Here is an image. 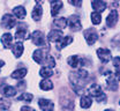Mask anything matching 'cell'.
Listing matches in <instances>:
<instances>
[{"instance_id": "6da1fadb", "label": "cell", "mask_w": 120, "mask_h": 111, "mask_svg": "<svg viewBox=\"0 0 120 111\" xmlns=\"http://www.w3.org/2000/svg\"><path fill=\"white\" fill-rule=\"evenodd\" d=\"M31 41H32V43H34L35 45H37V46H45V45H46L45 36L43 35V32L38 31V30L32 32V35H31Z\"/></svg>"}, {"instance_id": "7a4b0ae2", "label": "cell", "mask_w": 120, "mask_h": 111, "mask_svg": "<svg viewBox=\"0 0 120 111\" xmlns=\"http://www.w3.org/2000/svg\"><path fill=\"white\" fill-rule=\"evenodd\" d=\"M47 51H49V46L45 49H37V50H35L34 54H32L34 60L38 64H43L45 58L47 57Z\"/></svg>"}, {"instance_id": "3957f363", "label": "cell", "mask_w": 120, "mask_h": 111, "mask_svg": "<svg viewBox=\"0 0 120 111\" xmlns=\"http://www.w3.org/2000/svg\"><path fill=\"white\" fill-rule=\"evenodd\" d=\"M120 77L117 74H112V73H107V88L110 90H117L118 89V83H119Z\"/></svg>"}, {"instance_id": "277c9868", "label": "cell", "mask_w": 120, "mask_h": 111, "mask_svg": "<svg viewBox=\"0 0 120 111\" xmlns=\"http://www.w3.org/2000/svg\"><path fill=\"white\" fill-rule=\"evenodd\" d=\"M97 56L98 58L101 59V61H103L104 64L109 63L112 58V53L109 49H105V48H101L97 50Z\"/></svg>"}, {"instance_id": "5b68a950", "label": "cell", "mask_w": 120, "mask_h": 111, "mask_svg": "<svg viewBox=\"0 0 120 111\" xmlns=\"http://www.w3.org/2000/svg\"><path fill=\"white\" fill-rule=\"evenodd\" d=\"M68 22H69V27L73 31H79L82 29V24H81V21H80V17L77 15H71L68 19Z\"/></svg>"}, {"instance_id": "8992f818", "label": "cell", "mask_w": 120, "mask_h": 111, "mask_svg": "<svg viewBox=\"0 0 120 111\" xmlns=\"http://www.w3.org/2000/svg\"><path fill=\"white\" fill-rule=\"evenodd\" d=\"M1 24H2V27H5L6 29H12L15 24H16V20L14 19V16L11 15V14H5L4 17H2Z\"/></svg>"}, {"instance_id": "52a82bcc", "label": "cell", "mask_w": 120, "mask_h": 111, "mask_svg": "<svg viewBox=\"0 0 120 111\" xmlns=\"http://www.w3.org/2000/svg\"><path fill=\"white\" fill-rule=\"evenodd\" d=\"M84 38H86V41H87V43L89 45H92L98 38L97 31L95 29H87L84 31Z\"/></svg>"}, {"instance_id": "ba28073f", "label": "cell", "mask_w": 120, "mask_h": 111, "mask_svg": "<svg viewBox=\"0 0 120 111\" xmlns=\"http://www.w3.org/2000/svg\"><path fill=\"white\" fill-rule=\"evenodd\" d=\"M118 22V12L116 9H112V12L106 17V26L109 28H113Z\"/></svg>"}, {"instance_id": "9c48e42d", "label": "cell", "mask_w": 120, "mask_h": 111, "mask_svg": "<svg viewBox=\"0 0 120 111\" xmlns=\"http://www.w3.org/2000/svg\"><path fill=\"white\" fill-rule=\"evenodd\" d=\"M27 35H28V32H27V24L20 23L19 28L16 30V34H15V38L19 39V41L20 39H27Z\"/></svg>"}, {"instance_id": "30bf717a", "label": "cell", "mask_w": 120, "mask_h": 111, "mask_svg": "<svg viewBox=\"0 0 120 111\" xmlns=\"http://www.w3.org/2000/svg\"><path fill=\"white\" fill-rule=\"evenodd\" d=\"M38 105L43 111H53L54 108V104L50 100H45V98L38 100Z\"/></svg>"}, {"instance_id": "8fae6325", "label": "cell", "mask_w": 120, "mask_h": 111, "mask_svg": "<svg viewBox=\"0 0 120 111\" xmlns=\"http://www.w3.org/2000/svg\"><path fill=\"white\" fill-rule=\"evenodd\" d=\"M62 37H64L62 32L60 30H51L49 32V35H47V39L50 42H54V43H58Z\"/></svg>"}, {"instance_id": "7c38bea8", "label": "cell", "mask_w": 120, "mask_h": 111, "mask_svg": "<svg viewBox=\"0 0 120 111\" xmlns=\"http://www.w3.org/2000/svg\"><path fill=\"white\" fill-rule=\"evenodd\" d=\"M89 93L91 96L98 98V97H101L103 95V89L99 84H91V87L89 88Z\"/></svg>"}, {"instance_id": "4fadbf2b", "label": "cell", "mask_w": 120, "mask_h": 111, "mask_svg": "<svg viewBox=\"0 0 120 111\" xmlns=\"http://www.w3.org/2000/svg\"><path fill=\"white\" fill-rule=\"evenodd\" d=\"M1 94L5 97H13L16 94V89L12 86H4L1 88Z\"/></svg>"}, {"instance_id": "5bb4252c", "label": "cell", "mask_w": 120, "mask_h": 111, "mask_svg": "<svg viewBox=\"0 0 120 111\" xmlns=\"http://www.w3.org/2000/svg\"><path fill=\"white\" fill-rule=\"evenodd\" d=\"M12 42H13V36H12L9 32L4 34V35L1 36V43H2V45L6 49H9L12 46Z\"/></svg>"}, {"instance_id": "9a60e30c", "label": "cell", "mask_w": 120, "mask_h": 111, "mask_svg": "<svg viewBox=\"0 0 120 111\" xmlns=\"http://www.w3.org/2000/svg\"><path fill=\"white\" fill-rule=\"evenodd\" d=\"M42 14H43L42 6L37 2V4H36V6H35V8H34V11H32V13H31V16H32V19H34L35 21H38V20H41Z\"/></svg>"}, {"instance_id": "2e32d148", "label": "cell", "mask_w": 120, "mask_h": 111, "mask_svg": "<svg viewBox=\"0 0 120 111\" xmlns=\"http://www.w3.org/2000/svg\"><path fill=\"white\" fill-rule=\"evenodd\" d=\"M91 6H92V8H94L97 13L104 12L105 8L107 7L106 2H104V1H92V2H91Z\"/></svg>"}, {"instance_id": "e0dca14e", "label": "cell", "mask_w": 120, "mask_h": 111, "mask_svg": "<svg viewBox=\"0 0 120 111\" xmlns=\"http://www.w3.org/2000/svg\"><path fill=\"white\" fill-rule=\"evenodd\" d=\"M62 8V2L61 1H51V15L56 16Z\"/></svg>"}, {"instance_id": "ac0fdd59", "label": "cell", "mask_w": 120, "mask_h": 111, "mask_svg": "<svg viewBox=\"0 0 120 111\" xmlns=\"http://www.w3.org/2000/svg\"><path fill=\"white\" fill-rule=\"evenodd\" d=\"M73 42V38L71 37V36H66V37H62L61 39H60L59 42L57 43V48L58 50H61V49H64L65 46H67L68 44H71Z\"/></svg>"}, {"instance_id": "d6986e66", "label": "cell", "mask_w": 120, "mask_h": 111, "mask_svg": "<svg viewBox=\"0 0 120 111\" xmlns=\"http://www.w3.org/2000/svg\"><path fill=\"white\" fill-rule=\"evenodd\" d=\"M53 24L59 29L60 31L62 30V29H65L66 27H67V24H68V21L65 19V17H59V19H57V20H54V22H53Z\"/></svg>"}, {"instance_id": "ffe728a7", "label": "cell", "mask_w": 120, "mask_h": 111, "mask_svg": "<svg viewBox=\"0 0 120 111\" xmlns=\"http://www.w3.org/2000/svg\"><path fill=\"white\" fill-rule=\"evenodd\" d=\"M23 53V44L21 42H17L15 43L14 46H13V54H14L16 58H20Z\"/></svg>"}, {"instance_id": "44dd1931", "label": "cell", "mask_w": 120, "mask_h": 111, "mask_svg": "<svg viewBox=\"0 0 120 111\" xmlns=\"http://www.w3.org/2000/svg\"><path fill=\"white\" fill-rule=\"evenodd\" d=\"M13 13H14L15 16L19 17L20 20L24 19V17H26V14H27V12H26V9H24L23 6H17V7H15L14 9H13Z\"/></svg>"}, {"instance_id": "7402d4cb", "label": "cell", "mask_w": 120, "mask_h": 111, "mask_svg": "<svg viewBox=\"0 0 120 111\" xmlns=\"http://www.w3.org/2000/svg\"><path fill=\"white\" fill-rule=\"evenodd\" d=\"M27 72H28L27 68H19L12 73V78L13 79H23L27 75Z\"/></svg>"}, {"instance_id": "603a6c76", "label": "cell", "mask_w": 120, "mask_h": 111, "mask_svg": "<svg viewBox=\"0 0 120 111\" xmlns=\"http://www.w3.org/2000/svg\"><path fill=\"white\" fill-rule=\"evenodd\" d=\"M67 63H68V65H69L71 67L76 68V67H79L80 64L82 63V60H81L77 56H72V57H69V58L67 59Z\"/></svg>"}, {"instance_id": "cb8c5ba5", "label": "cell", "mask_w": 120, "mask_h": 111, "mask_svg": "<svg viewBox=\"0 0 120 111\" xmlns=\"http://www.w3.org/2000/svg\"><path fill=\"white\" fill-rule=\"evenodd\" d=\"M39 88L43 89V90H51V89L53 88V83H52L50 80L44 79V80L41 81V83H39Z\"/></svg>"}, {"instance_id": "d4e9b609", "label": "cell", "mask_w": 120, "mask_h": 111, "mask_svg": "<svg viewBox=\"0 0 120 111\" xmlns=\"http://www.w3.org/2000/svg\"><path fill=\"white\" fill-rule=\"evenodd\" d=\"M39 74H41V77L47 79V78H50V77L53 75V71H52V68H50V67H43V68H41Z\"/></svg>"}, {"instance_id": "484cf974", "label": "cell", "mask_w": 120, "mask_h": 111, "mask_svg": "<svg viewBox=\"0 0 120 111\" xmlns=\"http://www.w3.org/2000/svg\"><path fill=\"white\" fill-rule=\"evenodd\" d=\"M91 103H92V100L90 98L89 96H82L81 97V107L84 108V109H88L91 107Z\"/></svg>"}, {"instance_id": "4316f807", "label": "cell", "mask_w": 120, "mask_h": 111, "mask_svg": "<svg viewBox=\"0 0 120 111\" xmlns=\"http://www.w3.org/2000/svg\"><path fill=\"white\" fill-rule=\"evenodd\" d=\"M45 64V67H50V68H53L54 66H56V60H54V58L52 57V56H47L46 58H45V60H44V63Z\"/></svg>"}, {"instance_id": "83f0119b", "label": "cell", "mask_w": 120, "mask_h": 111, "mask_svg": "<svg viewBox=\"0 0 120 111\" xmlns=\"http://www.w3.org/2000/svg\"><path fill=\"white\" fill-rule=\"evenodd\" d=\"M91 21L94 24H99L101 21H102V16H101V13H97V12H94L91 13Z\"/></svg>"}, {"instance_id": "f1b7e54d", "label": "cell", "mask_w": 120, "mask_h": 111, "mask_svg": "<svg viewBox=\"0 0 120 111\" xmlns=\"http://www.w3.org/2000/svg\"><path fill=\"white\" fill-rule=\"evenodd\" d=\"M32 98H34L32 94H29V93H24V94H22V95H20L17 97L19 101H26V102H28V103L32 101Z\"/></svg>"}, {"instance_id": "f546056e", "label": "cell", "mask_w": 120, "mask_h": 111, "mask_svg": "<svg viewBox=\"0 0 120 111\" xmlns=\"http://www.w3.org/2000/svg\"><path fill=\"white\" fill-rule=\"evenodd\" d=\"M11 108V102L6 98H0V109L1 110H8Z\"/></svg>"}, {"instance_id": "4dcf8cb0", "label": "cell", "mask_w": 120, "mask_h": 111, "mask_svg": "<svg viewBox=\"0 0 120 111\" xmlns=\"http://www.w3.org/2000/svg\"><path fill=\"white\" fill-rule=\"evenodd\" d=\"M113 66H114V69H116V74L120 77V57L113 58Z\"/></svg>"}, {"instance_id": "1f68e13d", "label": "cell", "mask_w": 120, "mask_h": 111, "mask_svg": "<svg viewBox=\"0 0 120 111\" xmlns=\"http://www.w3.org/2000/svg\"><path fill=\"white\" fill-rule=\"evenodd\" d=\"M20 111H35V109H32V108H30V107H22L21 108V110Z\"/></svg>"}, {"instance_id": "d6a6232c", "label": "cell", "mask_w": 120, "mask_h": 111, "mask_svg": "<svg viewBox=\"0 0 120 111\" xmlns=\"http://www.w3.org/2000/svg\"><path fill=\"white\" fill-rule=\"evenodd\" d=\"M69 2H71L72 5H74V6H77V7H80V6L82 5V1H80V0H79V1H72V0H71Z\"/></svg>"}, {"instance_id": "836d02e7", "label": "cell", "mask_w": 120, "mask_h": 111, "mask_svg": "<svg viewBox=\"0 0 120 111\" xmlns=\"http://www.w3.org/2000/svg\"><path fill=\"white\" fill-rule=\"evenodd\" d=\"M5 65V61H2V60H0V71H1V68H2V66Z\"/></svg>"}, {"instance_id": "e575fe53", "label": "cell", "mask_w": 120, "mask_h": 111, "mask_svg": "<svg viewBox=\"0 0 120 111\" xmlns=\"http://www.w3.org/2000/svg\"><path fill=\"white\" fill-rule=\"evenodd\" d=\"M105 111H113V110H105Z\"/></svg>"}]
</instances>
